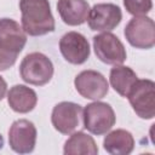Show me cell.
Returning <instances> with one entry per match:
<instances>
[{
    "label": "cell",
    "instance_id": "obj_10",
    "mask_svg": "<svg viewBox=\"0 0 155 155\" xmlns=\"http://www.w3.org/2000/svg\"><path fill=\"white\" fill-rule=\"evenodd\" d=\"M74 85L76 91L87 99L98 101L107 96L109 84L107 79L96 70H84L75 76Z\"/></svg>",
    "mask_w": 155,
    "mask_h": 155
},
{
    "label": "cell",
    "instance_id": "obj_15",
    "mask_svg": "<svg viewBox=\"0 0 155 155\" xmlns=\"http://www.w3.org/2000/svg\"><path fill=\"white\" fill-rule=\"evenodd\" d=\"M103 147L105 151L111 155H127L132 153L134 148V138L132 133L126 130H114L105 136Z\"/></svg>",
    "mask_w": 155,
    "mask_h": 155
},
{
    "label": "cell",
    "instance_id": "obj_9",
    "mask_svg": "<svg viewBox=\"0 0 155 155\" xmlns=\"http://www.w3.org/2000/svg\"><path fill=\"white\" fill-rule=\"evenodd\" d=\"M82 116V108L80 104L73 102H61L53 107L51 114V122L59 133L71 134L80 125Z\"/></svg>",
    "mask_w": 155,
    "mask_h": 155
},
{
    "label": "cell",
    "instance_id": "obj_6",
    "mask_svg": "<svg viewBox=\"0 0 155 155\" xmlns=\"http://www.w3.org/2000/svg\"><path fill=\"white\" fill-rule=\"evenodd\" d=\"M93 50L97 58L105 64H122L127 58L124 44L110 31L93 36Z\"/></svg>",
    "mask_w": 155,
    "mask_h": 155
},
{
    "label": "cell",
    "instance_id": "obj_19",
    "mask_svg": "<svg viewBox=\"0 0 155 155\" xmlns=\"http://www.w3.org/2000/svg\"><path fill=\"white\" fill-rule=\"evenodd\" d=\"M17 56L18 54L8 52L6 50H2L0 47V71H4L6 69H8L10 67H12L16 63Z\"/></svg>",
    "mask_w": 155,
    "mask_h": 155
},
{
    "label": "cell",
    "instance_id": "obj_3",
    "mask_svg": "<svg viewBox=\"0 0 155 155\" xmlns=\"http://www.w3.org/2000/svg\"><path fill=\"white\" fill-rule=\"evenodd\" d=\"M116 116L113 108L104 102H93L85 107L82 114L84 127L96 136H102L115 125Z\"/></svg>",
    "mask_w": 155,
    "mask_h": 155
},
{
    "label": "cell",
    "instance_id": "obj_14",
    "mask_svg": "<svg viewBox=\"0 0 155 155\" xmlns=\"http://www.w3.org/2000/svg\"><path fill=\"white\" fill-rule=\"evenodd\" d=\"M7 102L13 111L27 114L35 108L38 96L33 88L25 85H15L7 92Z\"/></svg>",
    "mask_w": 155,
    "mask_h": 155
},
{
    "label": "cell",
    "instance_id": "obj_13",
    "mask_svg": "<svg viewBox=\"0 0 155 155\" xmlns=\"http://www.w3.org/2000/svg\"><path fill=\"white\" fill-rule=\"evenodd\" d=\"M57 11L68 25H80L87 21L90 5L86 0H58Z\"/></svg>",
    "mask_w": 155,
    "mask_h": 155
},
{
    "label": "cell",
    "instance_id": "obj_7",
    "mask_svg": "<svg viewBox=\"0 0 155 155\" xmlns=\"http://www.w3.org/2000/svg\"><path fill=\"white\" fill-rule=\"evenodd\" d=\"M36 127L25 119L16 120L8 130V143L11 149L18 154H29L36 143Z\"/></svg>",
    "mask_w": 155,
    "mask_h": 155
},
{
    "label": "cell",
    "instance_id": "obj_18",
    "mask_svg": "<svg viewBox=\"0 0 155 155\" xmlns=\"http://www.w3.org/2000/svg\"><path fill=\"white\" fill-rule=\"evenodd\" d=\"M125 8L128 13L136 16H145L153 8L151 0H124Z\"/></svg>",
    "mask_w": 155,
    "mask_h": 155
},
{
    "label": "cell",
    "instance_id": "obj_12",
    "mask_svg": "<svg viewBox=\"0 0 155 155\" xmlns=\"http://www.w3.org/2000/svg\"><path fill=\"white\" fill-rule=\"evenodd\" d=\"M27 44V34L23 28L11 18L0 19V47L18 54Z\"/></svg>",
    "mask_w": 155,
    "mask_h": 155
},
{
    "label": "cell",
    "instance_id": "obj_5",
    "mask_svg": "<svg viewBox=\"0 0 155 155\" xmlns=\"http://www.w3.org/2000/svg\"><path fill=\"white\" fill-rule=\"evenodd\" d=\"M125 38L136 48L149 50L155 45V24L150 17L136 16L125 27Z\"/></svg>",
    "mask_w": 155,
    "mask_h": 155
},
{
    "label": "cell",
    "instance_id": "obj_2",
    "mask_svg": "<svg viewBox=\"0 0 155 155\" xmlns=\"http://www.w3.org/2000/svg\"><path fill=\"white\" fill-rule=\"evenodd\" d=\"M19 74L24 82L44 86L53 76V64L51 59L41 52L27 54L19 65Z\"/></svg>",
    "mask_w": 155,
    "mask_h": 155
},
{
    "label": "cell",
    "instance_id": "obj_20",
    "mask_svg": "<svg viewBox=\"0 0 155 155\" xmlns=\"http://www.w3.org/2000/svg\"><path fill=\"white\" fill-rule=\"evenodd\" d=\"M6 92H7V84L2 79V76H0V101L6 96Z\"/></svg>",
    "mask_w": 155,
    "mask_h": 155
},
{
    "label": "cell",
    "instance_id": "obj_17",
    "mask_svg": "<svg viewBox=\"0 0 155 155\" xmlns=\"http://www.w3.org/2000/svg\"><path fill=\"white\" fill-rule=\"evenodd\" d=\"M109 80H110L111 87L120 96L127 97L130 90L132 88L134 82L138 80V76L130 67L117 64L114 68H111Z\"/></svg>",
    "mask_w": 155,
    "mask_h": 155
},
{
    "label": "cell",
    "instance_id": "obj_11",
    "mask_svg": "<svg viewBox=\"0 0 155 155\" xmlns=\"http://www.w3.org/2000/svg\"><path fill=\"white\" fill-rule=\"evenodd\" d=\"M59 51L63 58L71 64H82L90 57V44L78 31H68L59 40Z\"/></svg>",
    "mask_w": 155,
    "mask_h": 155
},
{
    "label": "cell",
    "instance_id": "obj_21",
    "mask_svg": "<svg viewBox=\"0 0 155 155\" xmlns=\"http://www.w3.org/2000/svg\"><path fill=\"white\" fill-rule=\"evenodd\" d=\"M2 148V137H1V134H0V149Z\"/></svg>",
    "mask_w": 155,
    "mask_h": 155
},
{
    "label": "cell",
    "instance_id": "obj_16",
    "mask_svg": "<svg viewBox=\"0 0 155 155\" xmlns=\"http://www.w3.org/2000/svg\"><path fill=\"white\" fill-rule=\"evenodd\" d=\"M63 153L65 155H96L98 153V147L91 136L79 131L67 139Z\"/></svg>",
    "mask_w": 155,
    "mask_h": 155
},
{
    "label": "cell",
    "instance_id": "obj_1",
    "mask_svg": "<svg viewBox=\"0 0 155 155\" xmlns=\"http://www.w3.org/2000/svg\"><path fill=\"white\" fill-rule=\"evenodd\" d=\"M22 28L30 36H41L54 30V18L48 0H19Z\"/></svg>",
    "mask_w": 155,
    "mask_h": 155
},
{
    "label": "cell",
    "instance_id": "obj_4",
    "mask_svg": "<svg viewBox=\"0 0 155 155\" xmlns=\"http://www.w3.org/2000/svg\"><path fill=\"white\" fill-rule=\"evenodd\" d=\"M134 113L145 120L155 116V84L149 79L137 80L127 94Z\"/></svg>",
    "mask_w": 155,
    "mask_h": 155
},
{
    "label": "cell",
    "instance_id": "obj_8",
    "mask_svg": "<svg viewBox=\"0 0 155 155\" xmlns=\"http://www.w3.org/2000/svg\"><path fill=\"white\" fill-rule=\"evenodd\" d=\"M122 19V12L115 4H97L90 8L87 23L91 30L111 31Z\"/></svg>",
    "mask_w": 155,
    "mask_h": 155
}]
</instances>
